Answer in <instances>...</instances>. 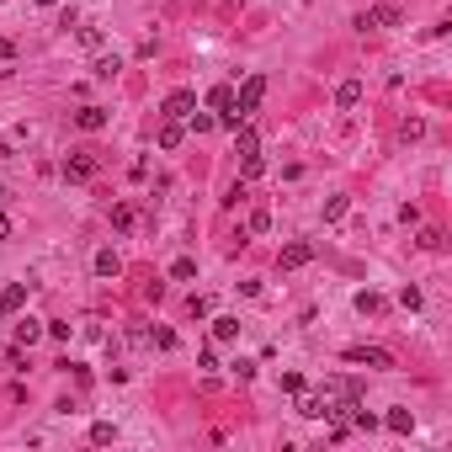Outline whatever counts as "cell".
<instances>
[{
	"label": "cell",
	"mask_w": 452,
	"mask_h": 452,
	"mask_svg": "<svg viewBox=\"0 0 452 452\" xmlns=\"http://www.w3.org/2000/svg\"><path fill=\"white\" fill-rule=\"evenodd\" d=\"M192 107H197V96H192V91H170V96H165V107H160V118H176V123H181Z\"/></svg>",
	"instance_id": "52a82bcc"
},
{
	"label": "cell",
	"mask_w": 452,
	"mask_h": 452,
	"mask_svg": "<svg viewBox=\"0 0 452 452\" xmlns=\"http://www.w3.org/2000/svg\"><path fill=\"white\" fill-rule=\"evenodd\" d=\"M75 123H80L85 133H96V128H107V107H80V112H75Z\"/></svg>",
	"instance_id": "9c48e42d"
},
{
	"label": "cell",
	"mask_w": 452,
	"mask_h": 452,
	"mask_svg": "<svg viewBox=\"0 0 452 452\" xmlns=\"http://www.w3.org/2000/svg\"><path fill=\"white\" fill-rule=\"evenodd\" d=\"M383 426L399 431V437H410V431H415V415H410V410H389V415H383Z\"/></svg>",
	"instance_id": "4fadbf2b"
},
{
	"label": "cell",
	"mask_w": 452,
	"mask_h": 452,
	"mask_svg": "<svg viewBox=\"0 0 452 452\" xmlns=\"http://www.w3.org/2000/svg\"><path fill=\"white\" fill-rule=\"evenodd\" d=\"M91 441H96V447H107V441H112V420H96V426H91Z\"/></svg>",
	"instance_id": "484cf974"
},
{
	"label": "cell",
	"mask_w": 452,
	"mask_h": 452,
	"mask_svg": "<svg viewBox=\"0 0 452 452\" xmlns=\"http://www.w3.org/2000/svg\"><path fill=\"white\" fill-rule=\"evenodd\" d=\"M346 362L351 368H394V357L383 346H346Z\"/></svg>",
	"instance_id": "7a4b0ae2"
},
{
	"label": "cell",
	"mask_w": 452,
	"mask_h": 452,
	"mask_svg": "<svg viewBox=\"0 0 452 452\" xmlns=\"http://www.w3.org/2000/svg\"><path fill=\"white\" fill-rule=\"evenodd\" d=\"M0 303H6V309H22L27 303V282H11L6 293H0Z\"/></svg>",
	"instance_id": "ac0fdd59"
},
{
	"label": "cell",
	"mask_w": 452,
	"mask_h": 452,
	"mask_svg": "<svg viewBox=\"0 0 452 452\" xmlns=\"http://www.w3.org/2000/svg\"><path fill=\"white\" fill-rule=\"evenodd\" d=\"M261 96H266V75H250V80L239 85V96H234V112H239V123H250V118H256Z\"/></svg>",
	"instance_id": "6da1fadb"
},
{
	"label": "cell",
	"mask_w": 452,
	"mask_h": 452,
	"mask_svg": "<svg viewBox=\"0 0 452 452\" xmlns=\"http://www.w3.org/2000/svg\"><path fill=\"white\" fill-rule=\"evenodd\" d=\"M266 229H272V213H266V208H256V213H250V234H266Z\"/></svg>",
	"instance_id": "d4e9b609"
},
{
	"label": "cell",
	"mask_w": 452,
	"mask_h": 452,
	"mask_svg": "<svg viewBox=\"0 0 452 452\" xmlns=\"http://www.w3.org/2000/svg\"><path fill=\"white\" fill-rule=\"evenodd\" d=\"M170 277H176V282H192V277H197V261H187V256H181V261L170 266Z\"/></svg>",
	"instance_id": "7402d4cb"
},
{
	"label": "cell",
	"mask_w": 452,
	"mask_h": 452,
	"mask_svg": "<svg viewBox=\"0 0 452 452\" xmlns=\"http://www.w3.org/2000/svg\"><path fill=\"white\" fill-rule=\"evenodd\" d=\"M0 320H6V303H0Z\"/></svg>",
	"instance_id": "1f68e13d"
},
{
	"label": "cell",
	"mask_w": 452,
	"mask_h": 452,
	"mask_svg": "<svg viewBox=\"0 0 452 452\" xmlns=\"http://www.w3.org/2000/svg\"><path fill=\"white\" fill-rule=\"evenodd\" d=\"M420 133H426V123H420V118H405V123H399V139H420Z\"/></svg>",
	"instance_id": "603a6c76"
},
{
	"label": "cell",
	"mask_w": 452,
	"mask_h": 452,
	"mask_svg": "<svg viewBox=\"0 0 452 452\" xmlns=\"http://www.w3.org/2000/svg\"><path fill=\"white\" fill-rule=\"evenodd\" d=\"M298 415L320 420V415H325V394H303V389H298Z\"/></svg>",
	"instance_id": "7c38bea8"
},
{
	"label": "cell",
	"mask_w": 452,
	"mask_h": 452,
	"mask_svg": "<svg viewBox=\"0 0 452 452\" xmlns=\"http://www.w3.org/2000/svg\"><path fill=\"white\" fill-rule=\"evenodd\" d=\"M357 309H362V314H378L383 298H378V293H357Z\"/></svg>",
	"instance_id": "4316f807"
},
{
	"label": "cell",
	"mask_w": 452,
	"mask_h": 452,
	"mask_svg": "<svg viewBox=\"0 0 452 452\" xmlns=\"http://www.w3.org/2000/svg\"><path fill=\"white\" fill-rule=\"evenodd\" d=\"M112 224L128 234V229H133V208H128V203H118V208H112Z\"/></svg>",
	"instance_id": "cb8c5ba5"
},
{
	"label": "cell",
	"mask_w": 452,
	"mask_h": 452,
	"mask_svg": "<svg viewBox=\"0 0 452 452\" xmlns=\"http://www.w3.org/2000/svg\"><path fill=\"white\" fill-rule=\"evenodd\" d=\"M187 123H192V133H208L218 118H208V112H197V107H192V112H187Z\"/></svg>",
	"instance_id": "44dd1931"
},
{
	"label": "cell",
	"mask_w": 452,
	"mask_h": 452,
	"mask_svg": "<svg viewBox=\"0 0 452 452\" xmlns=\"http://www.w3.org/2000/svg\"><path fill=\"white\" fill-rule=\"evenodd\" d=\"M208 107L213 112H234V91H229V85H213V91H208Z\"/></svg>",
	"instance_id": "9a60e30c"
},
{
	"label": "cell",
	"mask_w": 452,
	"mask_h": 452,
	"mask_svg": "<svg viewBox=\"0 0 452 452\" xmlns=\"http://www.w3.org/2000/svg\"><path fill=\"white\" fill-rule=\"evenodd\" d=\"M64 176H70V181H91L96 176V155H91V149H75V155L64 160Z\"/></svg>",
	"instance_id": "8992f818"
},
{
	"label": "cell",
	"mask_w": 452,
	"mask_h": 452,
	"mask_svg": "<svg viewBox=\"0 0 452 452\" xmlns=\"http://www.w3.org/2000/svg\"><path fill=\"white\" fill-rule=\"evenodd\" d=\"M37 6H59V0H37Z\"/></svg>",
	"instance_id": "4dcf8cb0"
},
{
	"label": "cell",
	"mask_w": 452,
	"mask_h": 452,
	"mask_svg": "<svg viewBox=\"0 0 452 452\" xmlns=\"http://www.w3.org/2000/svg\"><path fill=\"white\" fill-rule=\"evenodd\" d=\"M6 234H11V218H6V213H0V239H6Z\"/></svg>",
	"instance_id": "f546056e"
},
{
	"label": "cell",
	"mask_w": 452,
	"mask_h": 452,
	"mask_svg": "<svg viewBox=\"0 0 452 452\" xmlns=\"http://www.w3.org/2000/svg\"><path fill=\"white\" fill-rule=\"evenodd\" d=\"M118 70H123V59H118V54H101V59H96V75H101V80H112Z\"/></svg>",
	"instance_id": "d6986e66"
},
{
	"label": "cell",
	"mask_w": 452,
	"mask_h": 452,
	"mask_svg": "<svg viewBox=\"0 0 452 452\" xmlns=\"http://www.w3.org/2000/svg\"><path fill=\"white\" fill-rule=\"evenodd\" d=\"M362 32H372V27H399V6H372V11L357 16Z\"/></svg>",
	"instance_id": "5b68a950"
},
{
	"label": "cell",
	"mask_w": 452,
	"mask_h": 452,
	"mask_svg": "<svg viewBox=\"0 0 452 452\" xmlns=\"http://www.w3.org/2000/svg\"><path fill=\"white\" fill-rule=\"evenodd\" d=\"M181 139H187V128H181L176 118H165V123H160V149H181Z\"/></svg>",
	"instance_id": "30bf717a"
},
{
	"label": "cell",
	"mask_w": 452,
	"mask_h": 452,
	"mask_svg": "<svg viewBox=\"0 0 452 452\" xmlns=\"http://www.w3.org/2000/svg\"><path fill=\"white\" fill-rule=\"evenodd\" d=\"M346 208H351L346 197H330V203H325V224H341V218H346Z\"/></svg>",
	"instance_id": "ffe728a7"
},
{
	"label": "cell",
	"mask_w": 452,
	"mask_h": 452,
	"mask_svg": "<svg viewBox=\"0 0 452 452\" xmlns=\"http://www.w3.org/2000/svg\"><path fill=\"white\" fill-rule=\"evenodd\" d=\"M309 261H314V245H309V239H293V245H282V256H277L282 272H298V266H309Z\"/></svg>",
	"instance_id": "277c9868"
},
{
	"label": "cell",
	"mask_w": 452,
	"mask_h": 452,
	"mask_svg": "<svg viewBox=\"0 0 452 452\" xmlns=\"http://www.w3.org/2000/svg\"><path fill=\"white\" fill-rule=\"evenodd\" d=\"M325 394H335V399H362V383L357 378H330V383H325Z\"/></svg>",
	"instance_id": "8fae6325"
},
{
	"label": "cell",
	"mask_w": 452,
	"mask_h": 452,
	"mask_svg": "<svg viewBox=\"0 0 452 452\" xmlns=\"http://www.w3.org/2000/svg\"><path fill=\"white\" fill-rule=\"evenodd\" d=\"M420 250H441V229H420Z\"/></svg>",
	"instance_id": "83f0119b"
},
{
	"label": "cell",
	"mask_w": 452,
	"mask_h": 452,
	"mask_svg": "<svg viewBox=\"0 0 452 452\" xmlns=\"http://www.w3.org/2000/svg\"><path fill=\"white\" fill-rule=\"evenodd\" d=\"M16 48H11V37H0V59H11Z\"/></svg>",
	"instance_id": "f1b7e54d"
},
{
	"label": "cell",
	"mask_w": 452,
	"mask_h": 452,
	"mask_svg": "<svg viewBox=\"0 0 452 452\" xmlns=\"http://www.w3.org/2000/svg\"><path fill=\"white\" fill-rule=\"evenodd\" d=\"M234 335H239V320L234 314H218L213 320V341H234Z\"/></svg>",
	"instance_id": "2e32d148"
},
{
	"label": "cell",
	"mask_w": 452,
	"mask_h": 452,
	"mask_svg": "<svg viewBox=\"0 0 452 452\" xmlns=\"http://www.w3.org/2000/svg\"><path fill=\"white\" fill-rule=\"evenodd\" d=\"M234 155H239V165H245V160H261V133L250 128V123L234 128Z\"/></svg>",
	"instance_id": "3957f363"
},
{
	"label": "cell",
	"mask_w": 452,
	"mask_h": 452,
	"mask_svg": "<svg viewBox=\"0 0 452 452\" xmlns=\"http://www.w3.org/2000/svg\"><path fill=\"white\" fill-rule=\"evenodd\" d=\"M37 335H43V320H22L16 325V346H32Z\"/></svg>",
	"instance_id": "e0dca14e"
},
{
	"label": "cell",
	"mask_w": 452,
	"mask_h": 452,
	"mask_svg": "<svg viewBox=\"0 0 452 452\" xmlns=\"http://www.w3.org/2000/svg\"><path fill=\"white\" fill-rule=\"evenodd\" d=\"M123 261H118V250H96V277H118Z\"/></svg>",
	"instance_id": "5bb4252c"
},
{
	"label": "cell",
	"mask_w": 452,
	"mask_h": 452,
	"mask_svg": "<svg viewBox=\"0 0 452 452\" xmlns=\"http://www.w3.org/2000/svg\"><path fill=\"white\" fill-rule=\"evenodd\" d=\"M357 101H362V80H341V85H335V107H341V112H351Z\"/></svg>",
	"instance_id": "ba28073f"
}]
</instances>
